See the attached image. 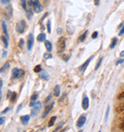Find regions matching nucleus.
Here are the masks:
<instances>
[{"label":"nucleus","mask_w":124,"mask_h":132,"mask_svg":"<svg viewBox=\"0 0 124 132\" xmlns=\"http://www.w3.org/2000/svg\"><path fill=\"white\" fill-rule=\"evenodd\" d=\"M95 5H98L99 4V0H95Z\"/></svg>","instance_id":"obj_46"},{"label":"nucleus","mask_w":124,"mask_h":132,"mask_svg":"<svg viewBox=\"0 0 124 132\" xmlns=\"http://www.w3.org/2000/svg\"><path fill=\"white\" fill-rule=\"evenodd\" d=\"M124 35V25L120 28V31H119V33H118V36H121Z\"/></svg>","instance_id":"obj_30"},{"label":"nucleus","mask_w":124,"mask_h":132,"mask_svg":"<svg viewBox=\"0 0 124 132\" xmlns=\"http://www.w3.org/2000/svg\"><path fill=\"white\" fill-rule=\"evenodd\" d=\"M65 45H66V39L65 37H60L57 41V51L58 53H62L65 50Z\"/></svg>","instance_id":"obj_2"},{"label":"nucleus","mask_w":124,"mask_h":132,"mask_svg":"<svg viewBox=\"0 0 124 132\" xmlns=\"http://www.w3.org/2000/svg\"><path fill=\"white\" fill-rule=\"evenodd\" d=\"M15 100H16V93H12V96H11V102H15Z\"/></svg>","instance_id":"obj_26"},{"label":"nucleus","mask_w":124,"mask_h":132,"mask_svg":"<svg viewBox=\"0 0 124 132\" xmlns=\"http://www.w3.org/2000/svg\"><path fill=\"white\" fill-rule=\"evenodd\" d=\"M54 105H55V102H52V104H50V105H48L46 107L45 111H44V113H43V115H42V118H45L46 116L49 114V112L52 109V106Z\"/></svg>","instance_id":"obj_10"},{"label":"nucleus","mask_w":124,"mask_h":132,"mask_svg":"<svg viewBox=\"0 0 124 132\" xmlns=\"http://www.w3.org/2000/svg\"><path fill=\"white\" fill-rule=\"evenodd\" d=\"M6 13H7V16L8 17H11L12 15H13V8H12L11 5L6 7Z\"/></svg>","instance_id":"obj_13"},{"label":"nucleus","mask_w":124,"mask_h":132,"mask_svg":"<svg viewBox=\"0 0 124 132\" xmlns=\"http://www.w3.org/2000/svg\"><path fill=\"white\" fill-rule=\"evenodd\" d=\"M82 107H83V109L84 110H87L89 107V98L88 97L84 96V98H83V100H82Z\"/></svg>","instance_id":"obj_8"},{"label":"nucleus","mask_w":124,"mask_h":132,"mask_svg":"<svg viewBox=\"0 0 124 132\" xmlns=\"http://www.w3.org/2000/svg\"><path fill=\"white\" fill-rule=\"evenodd\" d=\"M47 29H48V32H49V33H51V21H48V22H47Z\"/></svg>","instance_id":"obj_32"},{"label":"nucleus","mask_w":124,"mask_h":132,"mask_svg":"<svg viewBox=\"0 0 124 132\" xmlns=\"http://www.w3.org/2000/svg\"><path fill=\"white\" fill-rule=\"evenodd\" d=\"M2 84H3V83H2V79H0V96H1V88H2Z\"/></svg>","instance_id":"obj_42"},{"label":"nucleus","mask_w":124,"mask_h":132,"mask_svg":"<svg viewBox=\"0 0 124 132\" xmlns=\"http://www.w3.org/2000/svg\"><path fill=\"white\" fill-rule=\"evenodd\" d=\"M85 122H86V116H85V115H81L78 118V120H77V122H76V126L80 128V127H82V126H84Z\"/></svg>","instance_id":"obj_6"},{"label":"nucleus","mask_w":124,"mask_h":132,"mask_svg":"<svg viewBox=\"0 0 124 132\" xmlns=\"http://www.w3.org/2000/svg\"><path fill=\"white\" fill-rule=\"evenodd\" d=\"M33 71L36 73H39L42 71V69H41V66L40 65H36V67H34V69H33Z\"/></svg>","instance_id":"obj_27"},{"label":"nucleus","mask_w":124,"mask_h":132,"mask_svg":"<svg viewBox=\"0 0 124 132\" xmlns=\"http://www.w3.org/2000/svg\"><path fill=\"white\" fill-rule=\"evenodd\" d=\"M9 67H10V63H9V62H6V63H5V65L3 66V68L0 70V73H2V72H4V71H6V70L8 69V68H9Z\"/></svg>","instance_id":"obj_23"},{"label":"nucleus","mask_w":124,"mask_h":132,"mask_svg":"<svg viewBox=\"0 0 124 132\" xmlns=\"http://www.w3.org/2000/svg\"><path fill=\"white\" fill-rule=\"evenodd\" d=\"M118 110H119L120 112H124V103H123V104H121V105L119 106V108H118Z\"/></svg>","instance_id":"obj_36"},{"label":"nucleus","mask_w":124,"mask_h":132,"mask_svg":"<svg viewBox=\"0 0 124 132\" xmlns=\"http://www.w3.org/2000/svg\"><path fill=\"white\" fill-rule=\"evenodd\" d=\"M39 78L45 79V80H48V79H50L49 74L46 72V71H41V72H39Z\"/></svg>","instance_id":"obj_11"},{"label":"nucleus","mask_w":124,"mask_h":132,"mask_svg":"<svg viewBox=\"0 0 124 132\" xmlns=\"http://www.w3.org/2000/svg\"><path fill=\"white\" fill-rule=\"evenodd\" d=\"M37 97H38V94H37V93H34V94H33V96H32V98H31V100H32V101H33V102H34V101H36V100L37 99Z\"/></svg>","instance_id":"obj_31"},{"label":"nucleus","mask_w":124,"mask_h":132,"mask_svg":"<svg viewBox=\"0 0 124 132\" xmlns=\"http://www.w3.org/2000/svg\"><path fill=\"white\" fill-rule=\"evenodd\" d=\"M120 56H124V51H122L120 53Z\"/></svg>","instance_id":"obj_48"},{"label":"nucleus","mask_w":124,"mask_h":132,"mask_svg":"<svg viewBox=\"0 0 124 132\" xmlns=\"http://www.w3.org/2000/svg\"><path fill=\"white\" fill-rule=\"evenodd\" d=\"M98 32H94V33H93V35H92V38H93V39H95V38L98 37Z\"/></svg>","instance_id":"obj_33"},{"label":"nucleus","mask_w":124,"mask_h":132,"mask_svg":"<svg viewBox=\"0 0 124 132\" xmlns=\"http://www.w3.org/2000/svg\"><path fill=\"white\" fill-rule=\"evenodd\" d=\"M102 60H103V57H100L99 60H98V63H96V65H95V70H98V68H99V66H100V64H101V62H102Z\"/></svg>","instance_id":"obj_25"},{"label":"nucleus","mask_w":124,"mask_h":132,"mask_svg":"<svg viewBox=\"0 0 124 132\" xmlns=\"http://www.w3.org/2000/svg\"><path fill=\"white\" fill-rule=\"evenodd\" d=\"M33 41H34L33 35V34H30L29 36H28V40H27V48H28V51H31V50H32L33 45Z\"/></svg>","instance_id":"obj_5"},{"label":"nucleus","mask_w":124,"mask_h":132,"mask_svg":"<svg viewBox=\"0 0 124 132\" xmlns=\"http://www.w3.org/2000/svg\"><path fill=\"white\" fill-rule=\"evenodd\" d=\"M9 110H10V108H6V109H5V110H4V111H3V112H2V114H5V113L8 112Z\"/></svg>","instance_id":"obj_45"},{"label":"nucleus","mask_w":124,"mask_h":132,"mask_svg":"<svg viewBox=\"0 0 124 132\" xmlns=\"http://www.w3.org/2000/svg\"><path fill=\"white\" fill-rule=\"evenodd\" d=\"M54 95L56 97H58L60 95V86L59 85H56L55 89H54Z\"/></svg>","instance_id":"obj_15"},{"label":"nucleus","mask_w":124,"mask_h":132,"mask_svg":"<svg viewBox=\"0 0 124 132\" xmlns=\"http://www.w3.org/2000/svg\"><path fill=\"white\" fill-rule=\"evenodd\" d=\"M21 4H22V7H23V9L26 11L27 10V8H28V5L29 4L26 2V0H21Z\"/></svg>","instance_id":"obj_24"},{"label":"nucleus","mask_w":124,"mask_h":132,"mask_svg":"<svg viewBox=\"0 0 124 132\" xmlns=\"http://www.w3.org/2000/svg\"><path fill=\"white\" fill-rule=\"evenodd\" d=\"M109 111H110V107L108 106V107H107V111H106V114H105V122H107V120H108V116H109Z\"/></svg>","instance_id":"obj_29"},{"label":"nucleus","mask_w":124,"mask_h":132,"mask_svg":"<svg viewBox=\"0 0 124 132\" xmlns=\"http://www.w3.org/2000/svg\"><path fill=\"white\" fill-rule=\"evenodd\" d=\"M41 106H42V104H41V102H36V103H34V105H33V108L36 109L37 111H39L40 109H41Z\"/></svg>","instance_id":"obj_21"},{"label":"nucleus","mask_w":124,"mask_h":132,"mask_svg":"<svg viewBox=\"0 0 124 132\" xmlns=\"http://www.w3.org/2000/svg\"><path fill=\"white\" fill-rule=\"evenodd\" d=\"M51 99H52V95H50V96L48 97V98H47V99H46V101H45V102H49V101H50V100H51Z\"/></svg>","instance_id":"obj_43"},{"label":"nucleus","mask_w":124,"mask_h":132,"mask_svg":"<svg viewBox=\"0 0 124 132\" xmlns=\"http://www.w3.org/2000/svg\"><path fill=\"white\" fill-rule=\"evenodd\" d=\"M20 121H21L23 126H27L30 121V116H28V115L21 116V117H20Z\"/></svg>","instance_id":"obj_9"},{"label":"nucleus","mask_w":124,"mask_h":132,"mask_svg":"<svg viewBox=\"0 0 124 132\" xmlns=\"http://www.w3.org/2000/svg\"><path fill=\"white\" fill-rule=\"evenodd\" d=\"M21 108H22V104H19V106H18V108H17V110H16V112H17V113L19 112V110H20Z\"/></svg>","instance_id":"obj_44"},{"label":"nucleus","mask_w":124,"mask_h":132,"mask_svg":"<svg viewBox=\"0 0 124 132\" xmlns=\"http://www.w3.org/2000/svg\"><path fill=\"white\" fill-rule=\"evenodd\" d=\"M56 116H54V117H52L51 118V120H50V122H49V123H48V126H54V123H55V122H56Z\"/></svg>","instance_id":"obj_22"},{"label":"nucleus","mask_w":124,"mask_h":132,"mask_svg":"<svg viewBox=\"0 0 124 132\" xmlns=\"http://www.w3.org/2000/svg\"><path fill=\"white\" fill-rule=\"evenodd\" d=\"M52 56L50 53L44 54V59H45V60H48V59H52Z\"/></svg>","instance_id":"obj_28"},{"label":"nucleus","mask_w":124,"mask_h":132,"mask_svg":"<svg viewBox=\"0 0 124 132\" xmlns=\"http://www.w3.org/2000/svg\"><path fill=\"white\" fill-rule=\"evenodd\" d=\"M26 13H27V16H28V18H29V19H31V18H32V15H33V12H32V10H31V8H30V7H28V8H27Z\"/></svg>","instance_id":"obj_18"},{"label":"nucleus","mask_w":124,"mask_h":132,"mask_svg":"<svg viewBox=\"0 0 124 132\" xmlns=\"http://www.w3.org/2000/svg\"><path fill=\"white\" fill-rule=\"evenodd\" d=\"M26 21L25 20H21L19 21L16 25V32L18 34H23L26 30Z\"/></svg>","instance_id":"obj_3"},{"label":"nucleus","mask_w":124,"mask_h":132,"mask_svg":"<svg viewBox=\"0 0 124 132\" xmlns=\"http://www.w3.org/2000/svg\"><path fill=\"white\" fill-rule=\"evenodd\" d=\"M4 122H5V118H4V117H1V118H0V126L3 125Z\"/></svg>","instance_id":"obj_38"},{"label":"nucleus","mask_w":124,"mask_h":132,"mask_svg":"<svg viewBox=\"0 0 124 132\" xmlns=\"http://www.w3.org/2000/svg\"><path fill=\"white\" fill-rule=\"evenodd\" d=\"M23 45H24V40L20 39V41H19V47H20V48H23Z\"/></svg>","instance_id":"obj_37"},{"label":"nucleus","mask_w":124,"mask_h":132,"mask_svg":"<svg viewBox=\"0 0 124 132\" xmlns=\"http://www.w3.org/2000/svg\"><path fill=\"white\" fill-rule=\"evenodd\" d=\"M45 47H46V49H47V51L48 52H51L52 49V43L50 42L49 40H45Z\"/></svg>","instance_id":"obj_14"},{"label":"nucleus","mask_w":124,"mask_h":132,"mask_svg":"<svg viewBox=\"0 0 124 132\" xmlns=\"http://www.w3.org/2000/svg\"><path fill=\"white\" fill-rule=\"evenodd\" d=\"M87 35H88V31H86V32H84V34L83 35H81V36H79V38H78V40L79 41H84L85 39H86V36H87Z\"/></svg>","instance_id":"obj_19"},{"label":"nucleus","mask_w":124,"mask_h":132,"mask_svg":"<svg viewBox=\"0 0 124 132\" xmlns=\"http://www.w3.org/2000/svg\"><path fill=\"white\" fill-rule=\"evenodd\" d=\"M119 127H120V128L124 131V122H122L120 123V125H119Z\"/></svg>","instance_id":"obj_41"},{"label":"nucleus","mask_w":124,"mask_h":132,"mask_svg":"<svg viewBox=\"0 0 124 132\" xmlns=\"http://www.w3.org/2000/svg\"><path fill=\"white\" fill-rule=\"evenodd\" d=\"M117 43H118V38L117 37H114L113 39H112V42H111V45H110V48L111 49H114L116 45H117Z\"/></svg>","instance_id":"obj_17"},{"label":"nucleus","mask_w":124,"mask_h":132,"mask_svg":"<svg viewBox=\"0 0 124 132\" xmlns=\"http://www.w3.org/2000/svg\"><path fill=\"white\" fill-rule=\"evenodd\" d=\"M36 113H37V110H36V109L33 108V110H32V116H33V117H34V116H36Z\"/></svg>","instance_id":"obj_34"},{"label":"nucleus","mask_w":124,"mask_h":132,"mask_svg":"<svg viewBox=\"0 0 124 132\" xmlns=\"http://www.w3.org/2000/svg\"><path fill=\"white\" fill-rule=\"evenodd\" d=\"M93 59H94V56H92L91 57H90V59H88V60H86V61H85V62L83 63V64H82V65L80 66V67H79V71H81V72H84L85 69H86V68L88 67L89 63L91 62V60H93Z\"/></svg>","instance_id":"obj_7"},{"label":"nucleus","mask_w":124,"mask_h":132,"mask_svg":"<svg viewBox=\"0 0 124 132\" xmlns=\"http://www.w3.org/2000/svg\"><path fill=\"white\" fill-rule=\"evenodd\" d=\"M1 39H2V41H3L5 48H8V46H9V36H7L4 35V36H1Z\"/></svg>","instance_id":"obj_12"},{"label":"nucleus","mask_w":124,"mask_h":132,"mask_svg":"<svg viewBox=\"0 0 124 132\" xmlns=\"http://www.w3.org/2000/svg\"><path fill=\"white\" fill-rule=\"evenodd\" d=\"M60 129H61V126H58V127H57V128H56V130H55V131H58V130H60Z\"/></svg>","instance_id":"obj_47"},{"label":"nucleus","mask_w":124,"mask_h":132,"mask_svg":"<svg viewBox=\"0 0 124 132\" xmlns=\"http://www.w3.org/2000/svg\"><path fill=\"white\" fill-rule=\"evenodd\" d=\"M11 0H1V3L4 4V5H6V4H9L10 3Z\"/></svg>","instance_id":"obj_35"},{"label":"nucleus","mask_w":124,"mask_h":132,"mask_svg":"<svg viewBox=\"0 0 124 132\" xmlns=\"http://www.w3.org/2000/svg\"><path fill=\"white\" fill-rule=\"evenodd\" d=\"M118 99H124V92H122L121 94L118 95Z\"/></svg>","instance_id":"obj_40"},{"label":"nucleus","mask_w":124,"mask_h":132,"mask_svg":"<svg viewBox=\"0 0 124 132\" xmlns=\"http://www.w3.org/2000/svg\"><path fill=\"white\" fill-rule=\"evenodd\" d=\"M124 62V60H118L117 62H116V64L117 65H118V64H120V63H123Z\"/></svg>","instance_id":"obj_39"},{"label":"nucleus","mask_w":124,"mask_h":132,"mask_svg":"<svg viewBox=\"0 0 124 132\" xmlns=\"http://www.w3.org/2000/svg\"><path fill=\"white\" fill-rule=\"evenodd\" d=\"M3 57H5V56H7V52H3Z\"/></svg>","instance_id":"obj_49"},{"label":"nucleus","mask_w":124,"mask_h":132,"mask_svg":"<svg viewBox=\"0 0 124 132\" xmlns=\"http://www.w3.org/2000/svg\"><path fill=\"white\" fill-rule=\"evenodd\" d=\"M28 4H29V6H31L32 8H33V10L34 13H39L43 11L42 5L40 4V2L38 1V0H29Z\"/></svg>","instance_id":"obj_1"},{"label":"nucleus","mask_w":124,"mask_h":132,"mask_svg":"<svg viewBox=\"0 0 124 132\" xmlns=\"http://www.w3.org/2000/svg\"><path fill=\"white\" fill-rule=\"evenodd\" d=\"M2 28H3V32H4V35L7 36H9V35H8V31H7V25H6V22L5 21H3L2 22Z\"/></svg>","instance_id":"obj_20"},{"label":"nucleus","mask_w":124,"mask_h":132,"mask_svg":"<svg viewBox=\"0 0 124 132\" xmlns=\"http://www.w3.org/2000/svg\"><path fill=\"white\" fill-rule=\"evenodd\" d=\"M45 39H46V35L44 33H41V34H39L38 35V36H37V40L38 41H45Z\"/></svg>","instance_id":"obj_16"},{"label":"nucleus","mask_w":124,"mask_h":132,"mask_svg":"<svg viewBox=\"0 0 124 132\" xmlns=\"http://www.w3.org/2000/svg\"><path fill=\"white\" fill-rule=\"evenodd\" d=\"M24 70L22 69H18V68H14L13 70V77L14 79H20V78H22L24 76Z\"/></svg>","instance_id":"obj_4"}]
</instances>
